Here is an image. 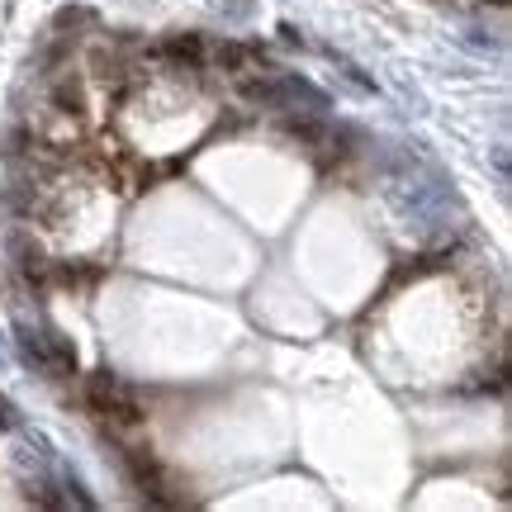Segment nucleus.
<instances>
[{
	"instance_id": "f257e3e1",
	"label": "nucleus",
	"mask_w": 512,
	"mask_h": 512,
	"mask_svg": "<svg viewBox=\"0 0 512 512\" xmlns=\"http://www.w3.org/2000/svg\"><path fill=\"white\" fill-rule=\"evenodd\" d=\"M86 394H91V408L105 422H110V427H138V422H143V408H138V399H133V394H128L119 380H114L110 370H95L91 384H86Z\"/></svg>"
},
{
	"instance_id": "423d86ee",
	"label": "nucleus",
	"mask_w": 512,
	"mask_h": 512,
	"mask_svg": "<svg viewBox=\"0 0 512 512\" xmlns=\"http://www.w3.org/2000/svg\"><path fill=\"white\" fill-rule=\"evenodd\" d=\"M0 427H15V408H10L5 399H0Z\"/></svg>"
},
{
	"instance_id": "39448f33",
	"label": "nucleus",
	"mask_w": 512,
	"mask_h": 512,
	"mask_svg": "<svg viewBox=\"0 0 512 512\" xmlns=\"http://www.w3.org/2000/svg\"><path fill=\"white\" fill-rule=\"evenodd\" d=\"M57 105H62L67 114H76L81 110V91H76V86H57Z\"/></svg>"
},
{
	"instance_id": "f03ea898",
	"label": "nucleus",
	"mask_w": 512,
	"mask_h": 512,
	"mask_svg": "<svg viewBox=\"0 0 512 512\" xmlns=\"http://www.w3.org/2000/svg\"><path fill=\"white\" fill-rule=\"evenodd\" d=\"M43 347H48V375H72L76 370V347L62 332H43Z\"/></svg>"
},
{
	"instance_id": "20e7f679",
	"label": "nucleus",
	"mask_w": 512,
	"mask_h": 512,
	"mask_svg": "<svg viewBox=\"0 0 512 512\" xmlns=\"http://www.w3.org/2000/svg\"><path fill=\"white\" fill-rule=\"evenodd\" d=\"M166 53H171V57H185V62H200V57H204V43L195 34H171V38H166Z\"/></svg>"
},
{
	"instance_id": "7ed1b4c3",
	"label": "nucleus",
	"mask_w": 512,
	"mask_h": 512,
	"mask_svg": "<svg viewBox=\"0 0 512 512\" xmlns=\"http://www.w3.org/2000/svg\"><path fill=\"white\" fill-rule=\"evenodd\" d=\"M19 356H24L29 366H38L43 375H48V347H43V332L19 328Z\"/></svg>"
}]
</instances>
